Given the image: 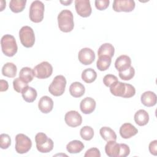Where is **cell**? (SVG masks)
Here are the masks:
<instances>
[{
	"instance_id": "18",
	"label": "cell",
	"mask_w": 157,
	"mask_h": 157,
	"mask_svg": "<svg viewBox=\"0 0 157 157\" xmlns=\"http://www.w3.org/2000/svg\"><path fill=\"white\" fill-rule=\"evenodd\" d=\"M141 102L146 107H152L156 104L157 97L156 94L151 91H147L142 93L140 97Z\"/></svg>"
},
{
	"instance_id": "20",
	"label": "cell",
	"mask_w": 157,
	"mask_h": 157,
	"mask_svg": "<svg viewBox=\"0 0 157 157\" xmlns=\"http://www.w3.org/2000/svg\"><path fill=\"white\" fill-rule=\"evenodd\" d=\"M85 91V86L78 82H73L69 86V93L74 98L82 97Z\"/></svg>"
},
{
	"instance_id": "8",
	"label": "cell",
	"mask_w": 157,
	"mask_h": 157,
	"mask_svg": "<svg viewBox=\"0 0 157 157\" xmlns=\"http://www.w3.org/2000/svg\"><path fill=\"white\" fill-rule=\"evenodd\" d=\"M32 147L31 140L23 134H18L15 136V150L18 153H27Z\"/></svg>"
},
{
	"instance_id": "33",
	"label": "cell",
	"mask_w": 157,
	"mask_h": 157,
	"mask_svg": "<svg viewBox=\"0 0 157 157\" xmlns=\"http://www.w3.org/2000/svg\"><path fill=\"white\" fill-rule=\"evenodd\" d=\"M28 86V83L23 82L20 77L16 78L13 81V86L14 90L18 93H22L23 90Z\"/></svg>"
},
{
	"instance_id": "34",
	"label": "cell",
	"mask_w": 157,
	"mask_h": 157,
	"mask_svg": "<svg viewBox=\"0 0 157 157\" xmlns=\"http://www.w3.org/2000/svg\"><path fill=\"white\" fill-rule=\"evenodd\" d=\"M11 145V139L7 134L0 135V147L2 149H7Z\"/></svg>"
},
{
	"instance_id": "35",
	"label": "cell",
	"mask_w": 157,
	"mask_h": 157,
	"mask_svg": "<svg viewBox=\"0 0 157 157\" xmlns=\"http://www.w3.org/2000/svg\"><path fill=\"white\" fill-rule=\"evenodd\" d=\"M117 81H118V78L113 74H107L103 78V83L107 87H110Z\"/></svg>"
},
{
	"instance_id": "3",
	"label": "cell",
	"mask_w": 157,
	"mask_h": 157,
	"mask_svg": "<svg viewBox=\"0 0 157 157\" xmlns=\"http://www.w3.org/2000/svg\"><path fill=\"white\" fill-rule=\"evenodd\" d=\"M1 47L3 53L9 57L14 56L18 50L15 37L10 34L4 35L1 39Z\"/></svg>"
},
{
	"instance_id": "19",
	"label": "cell",
	"mask_w": 157,
	"mask_h": 157,
	"mask_svg": "<svg viewBox=\"0 0 157 157\" xmlns=\"http://www.w3.org/2000/svg\"><path fill=\"white\" fill-rule=\"evenodd\" d=\"M105 151L109 157H118L120 153V144L115 140L107 141L105 146Z\"/></svg>"
},
{
	"instance_id": "16",
	"label": "cell",
	"mask_w": 157,
	"mask_h": 157,
	"mask_svg": "<svg viewBox=\"0 0 157 157\" xmlns=\"http://www.w3.org/2000/svg\"><path fill=\"white\" fill-rule=\"evenodd\" d=\"M53 107V101L51 98L47 96H42L38 102V108L42 113H48Z\"/></svg>"
},
{
	"instance_id": "15",
	"label": "cell",
	"mask_w": 157,
	"mask_h": 157,
	"mask_svg": "<svg viewBox=\"0 0 157 157\" xmlns=\"http://www.w3.org/2000/svg\"><path fill=\"white\" fill-rule=\"evenodd\" d=\"M96 101L91 97H86L82 100L80 104V109L85 114L91 113L96 108Z\"/></svg>"
},
{
	"instance_id": "6",
	"label": "cell",
	"mask_w": 157,
	"mask_h": 157,
	"mask_svg": "<svg viewBox=\"0 0 157 157\" xmlns=\"http://www.w3.org/2000/svg\"><path fill=\"white\" fill-rule=\"evenodd\" d=\"M66 85V78L62 75H56L49 85L48 91L54 96H61L65 91Z\"/></svg>"
},
{
	"instance_id": "11",
	"label": "cell",
	"mask_w": 157,
	"mask_h": 157,
	"mask_svg": "<svg viewBox=\"0 0 157 157\" xmlns=\"http://www.w3.org/2000/svg\"><path fill=\"white\" fill-rule=\"evenodd\" d=\"M75 8L77 14L82 17H89L92 12L89 0H75Z\"/></svg>"
},
{
	"instance_id": "28",
	"label": "cell",
	"mask_w": 157,
	"mask_h": 157,
	"mask_svg": "<svg viewBox=\"0 0 157 157\" xmlns=\"http://www.w3.org/2000/svg\"><path fill=\"white\" fill-rule=\"evenodd\" d=\"M97 77L96 72L92 68H88L83 71L82 73V79L87 83L93 82Z\"/></svg>"
},
{
	"instance_id": "1",
	"label": "cell",
	"mask_w": 157,
	"mask_h": 157,
	"mask_svg": "<svg viewBox=\"0 0 157 157\" xmlns=\"http://www.w3.org/2000/svg\"><path fill=\"white\" fill-rule=\"evenodd\" d=\"M109 88L110 93L115 96L130 98L136 94V89L134 86L119 81L115 82Z\"/></svg>"
},
{
	"instance_id": "32",
	"label": "cell",
	"mask_w": 157,
	"mask_h": 157,
	"mask_svg": "<svg viewBox=\"0 0 157 157\" xmlns=\"http://www.w3.org/2000/svg\"><path fill=\"white\" fill-rule=\"evenodd\" d=\"M118 75L121 79L124 80H129L134 77L135 75V70L133 67L130 66L126 70L119 72Z\"/></svg>"
},
{
	"instance_id": "24",
	"label": "cell",
	"mask_w": 157,
	"mask_h": 157,
	"mask_svg": "<svg viewBox=\"0 0 157 157\" xmlns=\"http://www.w3.org/2000/svg\"><path fill=\"white\" fill-rule=\"evenodd\" d=\"M99 133L102 138L105 141L115 140H117V134L115 131L109 127L104 126L102 127L99 130Z\"/></svg>"
},
{
	"instance_id": "2",
	"label": "cell",
	"mask_w": 157,
	"mask_h": 157,
	"mask_svg": "<svg viewBox=\"0 0 157 157\" xmlns=\"http://www.w3.org/2000/svg\"><path fill=\"white\" fill-rule=\"evenodd\" d=\"M57 20L59 29L61 31L69 33L72 31L74 29V17L71 10L64 9L61 11L58 15Z\"/></svg>"
},
{
	"instance_id": "12",
	"label": "cell",
	"mask_w": 157,
	"mask_h": 157,
	"mask_svg": "<svg viewBox=\"0 0 157 157\" xmlns=\"http://www.w3.org/2000/svg\"><path fill=\"white\" fill-rule=\"evenodd\" d=\"M64 120L69 126L75 128L81 125L82 117L77 111L71 110L65 114Z\"/></svg>"
},
{
	"instance_id": "39",
	"label": "cell",
	"mask_w": 157,
	"mask_h": 157,
	"mask_svg": "<svg viewBox=\"0 0 157 157\" xmlns=\"http://www.w3.org/2000/svg\"><path fill=\"white\" fill-rule=\"evenodd\" d=\"M149 151L151 154L156 156L157 155V140H154L151 141L149 144Z\"/></svg>"
},
{
	"instance_id": "37",
	"label": "cell",
	"mask_w": 157,
	"mask_h": 157,
	"mask_svg": "<svg viewBox=\"0 0 157 157\" xmlns=\"http://www.w3.org/2000/svg\"><path fill=\"white\" fill-rule=\"evenodd\" d=\"M130 149L128 145L125 144H120V153L118 157H125L129 155Z\"/></svg>"
},
{
	"instance_id": "21",
	"label": "cell",
	"mask_w": 157,
	"mask_h": 157,
	"mask_svg": "<svg viewBox=\"0 0 157 157\" xmlns=\"http://www.w3.org/2000/svg\"><path fill=\"white\" fill-rule=\"evenodd\" d=\"M134 121L137 124L140 126L146 125L149 121V115L147 112L144 109H140L134 114Z\"/></svg>"
},
{
	"instance_id": "40",
	"label": "cell",
	"mask_w": 157,
	"mask_h": 157,
	"mask_svg": "<svg viewBox=\"0 0 157 157\" xmlns=\"http://www.w3.org/2000/svg\"><path fill=\"white\" fill-rule=\"evenodd\" d=\"M9 84L8 82L3 79H1L0 80V91H6L8 90Z\"/></svg>"
},
{
	"instance_id": "17",
	"label": "cell",
	"mask_w": 157,
	"mask_h": 157,
	"mask_svg": "<svg viewBox=\"0 0 157 157\" xmlns=\"http://www.w3.org/2000/svg\"><path fill=\"white\" fill-rule=\"evenodd\" d=\"M131 65V59L129 56L125 55H122L118 56L115 62V67L118 72H121L128 69Z\"/></svg>"
},
{
	"instance_id": "13",
	"label": "cell",
	"mask_w": 157,
	"mask_h": 157,
	"mask_svg": "<svg viewBox=\"0 0 157 157\" xmlns=\"http://www.w3.org/2000/svg\"><path fill=\"white\" fill-rule=\"evenodd\" d=\"M95 53L94 51L90 48H82L78 54L79 61L84 65L91 64L95 59Z\"/></svg>"
},
{
	"instance_id": "25",
	"label": "cell",
	"mask_w": 157,
	"mask_h": 157,
	"mask_svg": "<svg viewBox=\"0 0 157 157\" xmlns=\"http://www.w3.org/2000/svg\"><path fill=\"white\" fill-rule=\"evenodd\" d=\"M17 68L15 64L12 63H6L2 67V74L4 76L13 78L17 74Z\"/></svg>"
},
{
	"instance_id": "5",
	"label": "cell",
	"mask_w": 157,
	"mask_h": 157,
	"mask_svg": "<svg viewBox=\"0 0 157 157\" xmlns=\"http://www.w3.org/2000/svg\"><path fill=\"white\" fill-rule=\"evenodd\" d=\"M44 4L40 1H33L29 7V19L34 23H39L44 18Z\"/></svg>"
},
{
	"instance_id": "7",
	"label": "cell",
	"mask_w": 157,
	"mask_h": 157,
	"mask_svg": "<svg viewBox=\"0 0 157 157\" xmlns=\"http://www.w3.org/2000/svg\"><path fill=\"white\" fill-rule=\"evenodd\" d=\"M19 37L21 44L25 47L30 48L34 44V33L32 28L29 26H24L20 29Z\"/></svg>"
},
{
	"instance_id": "30",
	"label": "cell",
	"mask_w": 157,
	"mask_h": 157,
	"mask_svg": "<svg viewBox=\"0 0 157 157\" xmlns=\"http://www.w3.org/2000/svg\"><path fill=\"white\" fill-rule=\"evenodd\" d=\"M112 62L111 58L106 56H99L96 62L97 68L101 71H104L109 69Z\"/></svg>"
},
{
	"instance_id": "41",
	"label": "cell",
	"mask_w": 157,
	"mask_h": 157,
	"mask_svg": "<svg viewBox=\"0 0 157 157\" xmlns=\"http://www.w3.org/2000/svg\"><path fill=\"white\" fill-rule=\"evenodd\" d=\"M72 1H60V2L61 4H63V5H64V6H68L71 3H72Z\"/></svg>"
},
{
	"instance_id": "14",
	"label": "cell",
	"mask_w": 157,
	"mask_h": 157,
	"mask_svg": "<svg viewBox=\"0 0 157 157\" xmlns=\"http://www.w3.org/2000/svg\"><path fill=\"white\" fill-rule=\"evenodd\" d=\"M119 132L122 138L129 139L137 134L138 129L132 124L125 123L121 126Z\"/></svg>"
},
{
	"instance_id": "36",
	"label": "cell",
	"mask_w": 157,
	"mask_h": 157,
	"mask_svg": "<svg viewBox=\"0 0 157 157\" xmlns=\"http://www.w3.org/2000/svg\"><path fill=\"white\" fill-rule=\"evenodd\" d=\"M110 3L109 0H96L94 2L96 8L99 10L106 9Z\"/></svg>"
},
{
	"instance_id": "23",
	"label": "cell",
	"mask_w": 157,
	"mask_h": 157,
	"mask_svg": "<svg viewBox=\"0 0 157 157\" xmlns=\"http://www.w3.org/2000/svg\"><path fill=\"white\" fill-rule=\"evenodd\" d=\"M21 95L23 99L26 102L30 103L34 102L36 100L37 93L36 90L34 88L28 86L23 90Z\"/></svg>"
},
{
	"instance_id": "26",
	"label": "cell",
	"mask_w": 157,
	"mask_h": 157,
	"mask_svg": "<svg viewBox=\"0 0 157 157\" xmlns=\"http://www.w3.org/2000/svg\"><path fill=\"white\" fill-rule=\"evenodd\" d=\"M84 148V144L80 140H74L66 145L67 151L70 153H78Z\"/></svg>"
},
{
	"instance_id": "22",
	"label": "cell",
	"mask_w": 157,
	"mask_h": 157,
	"mask_svg": "<svg viewBox=\"0 0 157 157\" xmlns=\"http://www.w3.org/2000/svg\"><path fill=\"white\" fill-rule=\"evenodd\" d=\"M114 47L110 43H105L102 44L98 50V56H106L112 58L114 55Z\"/></svg>"
},
{
	"instance_id": "9",
	"label": "cell",
	"mask_w": 157,
	"mask_h": 157,
	"mask_svg": "<svg viewBox=\"0 0 157 157\" xmlns=\"http://www.w3.org/2000/svg\"><path fill=\"white\" fill-rule=\"evenodd\" d=\"M34 75L39 79H45L50 77L53 72V67L47 61H43L36 65L34 69Z\"/></svg>"
},
{
	"instance_id": "38",
	"label": "cell",
	"mask_w": 157,
	"mask_h": 157,
	"mask_svg": "<svg viewBox=\"0 0 157 157\" xmlns=\"http://www.w3.org/2000/svg\"><path fill=\"white\" fill-rule=\"evenodd\" d=\"M85 157H100L101 153L98 148H91L88 149L84 155Z\"/></svg>"
},
{
	"instance_id": "31",
	"label": "cell",
	"mask_w": 157,
	"mask_h": 157,
	"mask_svg": "<svg viewBox=\"0 0 157 157\" xmlns=\"http://www.w3.org/2000/svg\"><path fill=\"white\" fill-rule=\"evenodd\" d=\"M81 137L85 140H90L94 136V130L89 126H85L80 131Z\"/></svg>"
},
{
	"instance_id": "27",
	"label": "cell",
	"mask_w": 157,
	"mask_h": 157,
	"mask_svg": "<svg viewBox=\"0 0 157 157\" xmlns=\"http://www.w3.org/2000/svg\"><path fill=\"white\" fill-rule=\"evenodd\" d=\"M34 76L33 69L29 67H24L21 68L19 73V77L27 83L33 80Z\"/></svg>"
},
{
	"instance_id": "4",
	"label": "cell",
	"mask_w": 157,
	"mask_h": 157,
	"mask_svg": "<svg viewBox=\"0 0 157 157\" xmlns=\"http://www.w3.org/2000/svg\"><path fill=\"white\" fill-rule=\"evenodd\" d=\"M37 150L42 153L51 151L53 148V141L44 132H38L35 136Z\"/></svg>"
},
{
	"instance_id": "10",
	"label": "cell",
	"mask_w": 157,
	"mask_h": 157,
	"mask_svg": "<svg viewBox=\"0 0 157 157\" xmlns=\"http://www.w3.org/2000/svg\"><path fill=\"white\" fill-rule=\"evenodd\" d=\"M135 2L133 0H115L112 8L115 12H132L135 8Z\"/></svg>"
},
{
	"instance_id": "29",
	"label": "cell",
	"mask_w": 157,
	"mask_h": 157,
	"mask_svg": "<svg viewBox=\"0 0 157 157\" xmlns=\"http://www.w3.org/2000/svg\"><path fill=\"white\" fill-rule=\"evenodd\" d=\"M26 3V0H11L9 3V7L12 12L19 13L24 10Z\"/></svg>"
}]
</instances>
